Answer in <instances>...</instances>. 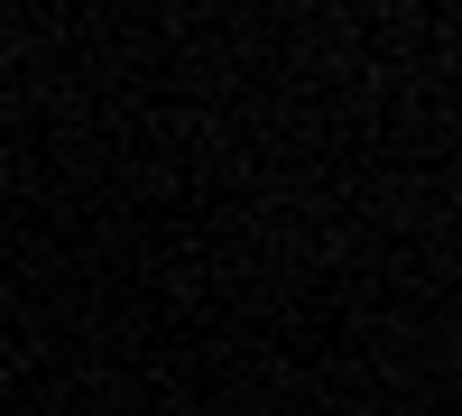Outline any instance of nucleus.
<instances>
[{"mask_svg":"<svg viewBox=\"0 0 462 416\" xmlns=\"http://www.w3.org/2000/svg\"><path fill=\"white\" fill-rule=\"evenodd\" d=\"M0 47H10V19H0Z\"/></svg>","mask_w":462,"mask_h":416,"instance_id":"1","label":"nucleus"}]
</instances>
